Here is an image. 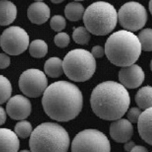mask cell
Segmentation results:
<instances>
[{"mask_svg": "<svg viewBox=\"0 0 152 152\" xmlns=\"http://www.w3.org/2000/svg\"><path fill=\"white\" fill-rule=\"evenodd\" d=\"M31 112V104L29 99L22 95L10 97L7 104V112L9 117L15 120H24Z\"/></svg>", "mask_w": 152, "mask_h": 152, "instance_id": "8fae6325", "label": "cell"}, {"mask_svg": "<svg viewBox=\"0 0 152 152\" xmlns=\"http://www.w3.org/2000/svg\"><path fill=\"white\" fill-rule=\"evenodd\" d=\"M85 9L83 5L77 2H70L65 8V15L69 20L77 21L83 18Z\"/></svg>", "mask_w": 152, "mask_h": 152, "instance_id": "ffe728a7", "label": "cell"}, {"mask_svg": "<svg viewBox=\"0 0 152 152\" xmlns=\"http://www.w3.org/2000/svg\"><path fill=\"white\" fill-rule=\"evenodd\" d=\"M121 84L126 88L135 89L141 86L145 80V73L141 67L136 64L122 67L118 74Z\"/></svg>", "mask_w": 152, "mask_h": 152, "instance_id": "7c38bea8", "label": "cell"}, {"mask_svg": "<svg viewBox=\"0 0 152 152\" xmlns=\"http://www.w3.org/2000/svg\"><path fill=\"white\" fill-rule=\"evenodd\" d=\"M138 107L146 110L152 107V86H145L141 88L135 97Z\"/></svg>", "mask_w": 152, "mask_h": 152, "instance_id": "ac0fdd59", "label": "cell"}, {"mask_svg": "<svg viewBox=\"0 0 152 152\" xmlns=\"http://www.w3.org/2000/svg\"><path fill=\"white\" fill-rule=\"evenodd\" d=\"M105 54L113 64L127 66L138 60L142 48L138 36L133 32L121 30L113 33L105 43Z\"/></svg>", "mask_w": 152, "mask_h": 152, "instance_id": "3957f363", "label": "cell"}, {"mask_svg": "<svg viewBox=\"0 0 152 152\" xmlns=\"http://www.w3.org/2000/svg\"><path fill=\"white\" fill-rule=\"evenodd\" d=\"M133 134L132 123L126 119L114 120L110 126V135L117 142L125 143L130 141Z\"/></svg>", "mask_w": 152, "mask_h": 152, "instance_id": "4fadbf2b", "label": "cell"}, {"mask_svg": "<svg viewBox=\"0 0 152 152\" xmlns=\"http://www.w3.org/2000/svg\"><path fill=\"white\" fill-rule=\"evenodd\" d=\"M136 145L134 144V142L129 141L126 142H125V145H124V149L126 152H130L131 150Z\"/></svg>", "mask_w": 152, "mask_h": 152, "instance_id": "d6a6232c", "label": "cell"}, {"mask_svg": "<svg viewBox=\"0 0 152 152\" xmlns=\"http://www.w3.org/2000/svg\"><path fill=\"white\" fill-rule=\"evenodd\" d=\"M32 132V126L29 121L21 120L15 125V132L17 136L21 138L24 139L31 136Z\"/></svg>", "mask_w": 152, "mask_h": 152, "instance_id": "d4e9b609", "label": "cell"}, {"mask_svg": "<svg viewBox=\"0 0 152 152\" xmlns=\"http://www.w3.org/2000/svg\"><path fill=\"white\" fill-rule=\"evenodd\" d=\"M54 4H60L64 0H50Z\"/></svg>", "mask_w": 152, "mask_h": 152, "instance_id": "836d02e7", "label": "cell"}, {"mask_svg": "<svg viewBox=\"0 0 152 152\" xmlns=\"http://www.w3.org/2000/svg\"><path fill=\"white\" fill-rule=\"evenodd\" d=\"M91 54L94 58H101L105 54V50L103 47L99 45L94 46L91 49Z\"/></svg>", "mask_w": 152, "mask_h": 152, "instance_id": "f1b7e54d", "label": "cell"}, {"mask_svg": "<svg viewBox=\"0 0 152 152\" xmlns=\"http://www.w3.org/2000/svg\"><path fill=\"white\" fill-rule=\"evenodd\" d=\"M48 51V46L44 40L35 39L29 45V53L34 58H39L45 57Z\"/></svg>", "mask_w": 152, "mask_h": 152, "instance_id": "44dd1931", "label": "cell"}, {"mask_svg": "<svg viewBox=\"0 0 152 152\" xmlns=\"http://www.w3.org/2000/svg\"><path fill=\"white\" fill-rule=\"evenodd\" d=\"M20 141L15 132L8 128H0V152H18Z\"/></svg>", "mask_w": 152, "mask_h": 152, "instance_id": "9a60e30c", "label": "cell"}, {"mask_svg": "<svg viewBox=\"0 0 152 152\" xmlns=\"http://www.w3.org/2000/svg\"><path fill=\"white\" fill-rule=\"evenodd\" d=\"M151 70L152 71V60L151 62Z\"/></svg>", "mask_w": 152, "mask_h": 152, "instance_id": "8d00e7d4", "label": "cell"}, {"mask_svg": "<svg viewBox=\"0 0 152 152\" xmlns=\"http://www.w3.org/2000/svg\"><path fill=\"white\" fill-rule=\"evenodd\" d=\"M91 109L99 118L108 121L121 118L128 110L130 97L126 88L115 81L99 84L92 91Z\"/></svg>", "mask_w": 152, "mask_h": 152, "instance_id": "7a4b0ae2", "label": "cell"}, {"mask_svg": "<svg viewBox=\"0 0 152 152\" xmlns=\"http://www.w3.org/2000/svg\"><path fill=\"white\" fill-rule=\"evenodd\" d=\"M10 64V57L7 54L0 53V69H4L8 68Z\"/></svg>", "mask_w": 152, "mask_h": 152, "instance_id": "f546056e", "label": "cell"}, {"mask_svg": "<svg viewBox=\"0 0 152 152\" xmlns=\"http://www.w3.org/2000/svg\"></svg>", "mask_w": 152, "mask_h": 152, "instance_id": "ab89813d", "label": "cell"}, {"mask_svg": "<svg viewBox=\"0 0 152 152\" xmlns=\"http://www.w3.org/2000/svg\"><path fill=\"white\" fill-rule=\"evenodd\" d=\"M50 25L53 30L60 32L65 28L66 22L62 15H56L51 18Z\"/></svg>", "mask_w": 152, "mask_h": 152, "instance_id": "484cf974", "label": "cell"}, {"mask_svg": "<svg viewBox=\"0 0 152 152\" xmlns=\"http://www.w3.org/2000/svg\"><path fill=\"white\" fill-rule=\"evenodd\" d=\"M137 123L140 136L146 142L152 145V107L142 112Z\"/></svg>", "mask_w": 152, "mask_h": 152, "instance_id": "2e32d148", "label": "cell"}, {"mask_svg": "<svg viewBox=\"0 0 152 152\" xmlns=\"http://www.w3.org/2000/svg\"><path fill=\"white\" fill-rule=\"evenodd\" d=\"M54 41L57 46L64 48L68 46L70 42V37L67 33L60 32L55 36Z\"/></svg>", "mask_w": 152, "mask_h": 152, "instance_id": "4316f807", "label": "cell"}, {"mask_svg": "<svg viewBox=\"0 0 152 152\" xmlns=\"http://www.w3.org/2000/svg\"><path fill=\"white\" fill-rule=\"evenodd\" d=\"M42 104L50 118L60 122L75 119L81 112L83 96L75 84L60 81L50 84L43 94Z\"/></svg>", "mask_w": 152, "mask_h": 152, "instance_id": "6da1fadb", "label": "cell"}, {"mask_svg": "<svg viewBox=\"0 0 152 152\" xmlns=\"http://www.w3.org/2000/svg\"><path fill=\"white\" fill-rule=\"evenodd\" d=\"M50 16V8L42 2L33 3L28 9V17L31 22L35 24L44 23L49 20Z\"/></svg>", "mask_w": 152, "mask_h": 152, "instance_id": "5bb4252c", "label": "cell"}, {"mask_svg": "<svg viewBox=\"0 0 152 152\" xmlns=\"http://www.w3.org/2000/svg\"><path fill=\"white\" fill-rule=\"evenodd\" d=\"M17 7L11 1H0V25L7 26L13 23L16 18Z\"/></svg>", "mask_w": 152, "mask_h": 152, "instance_id": "e0dca14e", "label": "cell"}, {"mask_svg": "<svg viewBox=\"0 0 152 152\" xmlns=\"http://www.w3.org/2000/svg\"><path fill=\"white\" fill-rule=\"evenodd\" d=\"M130 152H148V151L143 146L135 145Z\"/></svg>", "mask_w": 152, "mask_h": 152, "instance_id": "1f68e13d", "label": "cell"}, {"mask_svg": "<svg viewBox=\"0 0 152 152\" xmlns=\"http://www.w3.org/2000/svg\"><path fill=\"white\" fill-rule=\"evenodd\" d=\"M12 87L8 78L0 75V104L8 101L12 95Z\"/></svg>", "mask_w": 152, "mask_h": 152, "instance_id": "7402d4cb", "label": "cell"}, {"mask_svg": "<svg viewBox=\"0 0 152 152\" xmlns=\"http://www.w3.org/2000/svg\"><path fill=\"white\" fill-rule=\"evenodd\" d=\"M7 120V113L5 109L0 107V125H3Z\"/></svg>", "mask_w": 152, "mask_h": 152, "instance_id": "4dcf8cb0", "label": "cell"}, {"mask_svg": "<svg viewBox=\"0 0 152 152\" xmlns=\"http://www.w3.org/2000/svg\"><path fill=\"white\" fill-rule=\"evenodd\" d=\"M142 50L145 52L152 51V29L146 28L141 31L138 36Z\"/></svg>", "mask_w": 152, "mask_h": 152, "instance_id": "cb8c5ba5", "label": "cell"}, {"mask_svg": "<svg viewBox=\"0 0 152 152\" xmlns=\"http://www.w3.org/2000/svg\"><path fill=\"white\" fill-rule=\"evenodd\" d=\"M69 145L67 131L53 122L39 125L33 130L29 140L31 152H67Z\"/></svg>", "mask_w": 152, "mask_h": 152, "instance_id": "277c9868", "label": "cell"}, {"mask_svg": "<svg viewBox=\"0 0 152 152\" xmlns=\"http://www.w3.org/2000/svg\"><path fill=\"white\" fill-rule=\"evenodd\" d=\"M45 74L37 69H30L23 72L19 79L21 91L26 96L36 98L44 94L48 87Z\"/></svg>", "mask_w": 152, "mask_h": 152, "instance_id": "30bf717a", "label": "cell"}, {"mask_svg": "<svg viewBox=\"0 0 152 152\" xmlns=\"http://www.w3.org/2000/svg\"><path fill=\"white\" fill-rule=\"evenodd\" d=\"M142 111L140 107H132L130 109L127 113L128 120L131 123H137L142 114Z\"/></svg>", "mask_w": 152, "mask_h": 152, "instance_id": "83f0119b", "label": "cell"}, {"mask_svg": "<svg viewBox=\"0 0 152 152\" xmlns=\"http://www.w3.org/2000/svg\"><path fill=\"white\" fill-rule=\"evenodd\" d=\"M90 33H91L85 27L79 26L73 31L72 37L77 44L86 45L91 39Z\"/></svg>", "mask_w": 152, "mask_h": 152, "instance_id": "603a6c76", "label": "cell"}, {"mask_svg": "<svg viewBox=\"0 0 152 152\" xmlns=\"http://www.w3.org/2000/svg\"><path fill=\"white\" fill-rule=\"evenodd\" d=\"M83 21L85 28L91 33L105 36L115 29L118 13L110 3L98 1L91 4L85 10Z\"/></svg>", "mask_w": 152, "mask_h": 152, "instance_id": "5b68a950", "label": "cell"}, {"mask_svg": "<svg viewBox=\"0 0 152 152\" xmlns=\"http://www.w3.org/2000/svg\"><path fill=\"white\" fill-rule=\"evenodd\" d=\"M119 23L125 30L136 31L142 29L148 20L146 9L137 2H129L124 4L118 13Z\"/></svg>", "mask_w": 152, "mask_h": 152, "instance_id": "ba28073f", "label": "cell"}, {"mask_svg": "<svg viewBox=\"0 0 152 152\" xmlns=\"http://www.w3.org/2000/svg\"><path fill=\"white\" fill-rule=\"evenodd\" d=\"M149 10L151 12V13L152 14V0H150V1H149Z\"/></svg>", "mask_w": 152, "mask_h": 152, "instance_id": "e575fe53", "label": "cell"}, {"mask_svg": "<svg viewBox=\"0 0 152 152\" xmlns=\"http://www.w3.org/2000/svg\"><path fill=\"white\" fill-rule=\"evenodd\" d=\"M34 1H37V2H41V1H43V0H34Z\"/></svg>", "mask_w": 152, "mask_h": 152, "instance_id": "74e56055", "label": "cell"}, {"mask_svg": "<svg viewBox=\"0 0 152 152\" xmlns=\"http://www.w3.org/2000/svg\"><path fill=\"white\" fill-rule=\"evenodd\" d=\"M76 1H84V0H75Z\"/></svg>", "mask_w": 152, "mask_h": 152, "instance_id": "f35d334b", "label": "cell"}, {"mask_svg": "<svg viewBox=\"0 0 152 152\" xmlns=\"http://www.w3.org/2000/svg\"><path fill=\"white\" fill-rule=\"evenodd\" d=\"M44 70L46 74L50 77H59L64 72L63 61L58 57H51L46 61Z\"/></svg>", "mask_w": 152, "mask_h": 152, "instance_id": "d6986e66", "label": "cell"}, {"mask_svg": "<svg viewBox=\"0 0 152 152\" xmlns=\"http://www.w3.org/2000/svg\"><path fill=\"white\" fill-rule=\"evenodd\" d=\"M20 152H31L30 151H28V150H23V151H21Z\"/></svg>", "mask_w": 152, "mask_h": 152, "instance_id": "d590c367", "label": "cell"}, {"mask_svg": "<svg viewBox=\"0 0 152 152\" xmlns=\"http://www.w3.org/2000/svg\"><path fill=\"white\" fill-rule=\"evenodd\" d=\"M107 136L98 130L85 129L79 132L72 143V152H110Z\"/></svg>", "mask_w": 152, "mask_h": 152, "instance_id": "52a82bcc", "label": "cell"}, {"mask_svg": "<svg viewBox=\"0 0 152 152\" xmlns=\"http://www.w3.org/2000/svg\"><path fill=\"white\" fill-rule=\"evenodd\" d=\"M29 37L20 26H13L6 29L0 37V45L3 50L11 56L20 55L29 46Z\"/></svg>", "mask_w": 152, "mask_h": 152, "instance_id": "9c48e42d", "label": "cell"}, {"mask_svg": "<svg viewBox=\"0 0 152 152\" xmlns=\"http://www.w3.org/2000/svg\"><path fill=\"white\" fill-rule=\"evenodd\" d=\"M96 69V62L91 53L83 49L70 51L63 61L64 72L69 78L75 82H85L89 80Z\"/></svg>", "mask_w": 152, "mask_h": 152, "instance_id": "8992f818", "label": "cell"}]
</instances>
